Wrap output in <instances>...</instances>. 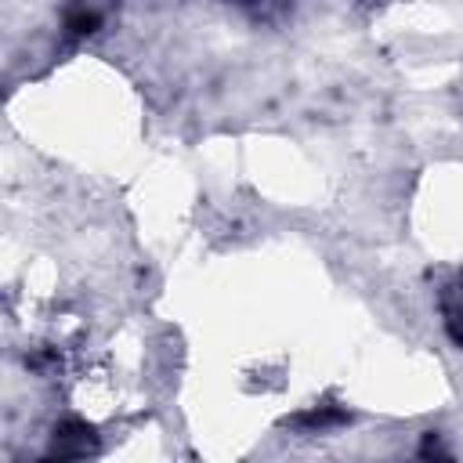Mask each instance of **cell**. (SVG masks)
Returning a JSON list of instances; mask_svg holds the SVG:
<instances>
[{
	"label": "cell",
	"mask_w": 463,
	"mask_h": 463,
	"mask_svg": "<svg viewBox=\"0 0 463 463\" xmlns=\"http://www.w3.org/2000/svg\"><path fill=\"white\" fill-rule=\"evenodd\" d=\"M441 307H445V322H449L452 340H456V344H463V275L445 289Z\"/></svg>",
	"instance_id": "1"
},
{
	"label": "cell",
	"mask_w": 463,
	"mask_h": 463,
	"mask_svg": "<svg viewBox=\"0 0 463 463\" xmlns=\"http://www.w3.org/2000/svg\"><path fill=\"white\" fill-rule=\"evenodd\" d=\"M94 25H98V11H94V7L76 4V7L69 11V29H72V33H94Z\"/></svg>",
	"instance_id": "2"
}]
</instances>
